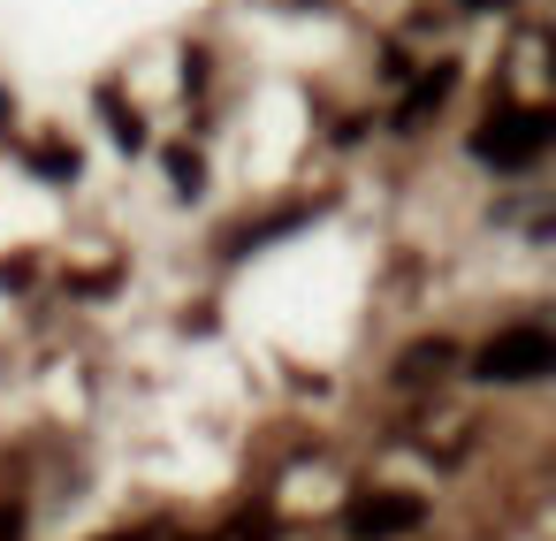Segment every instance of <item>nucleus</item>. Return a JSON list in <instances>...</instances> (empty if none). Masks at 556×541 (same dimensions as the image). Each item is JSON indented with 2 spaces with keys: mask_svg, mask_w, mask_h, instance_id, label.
I'll return each mask as SVG.
<instances>
[{
  "mask_svg": "<svg viewBox=\"0 0 556 541\" xmlns=\"http://www.w3.org/2000/svg\"><path fill=\"white\" fill-rule=\"evenodd\" d=\"M548 138H556V115H548V108H503L495 123L472 130V161L518 176V168H533V161L548 153Z\"/></svg>",
  "mask_w": 556,
  "mask_h": 541,
  "instance_id": "f257e3e1",
  "label": "nucleus"
},
{
  "mask_svg": "<svg viewBox=\"0 0 556 541\" xmlns=\"http://www.w3.org/2000/svg\"><path fill=\"white\" fill-rule=\"evenodd\" d=\"M472 374L480 381H541V374H556V336L548 328H503L480 343Z\"/></svg>",
  "mask_w": 556,
  "mask_h": 541,
  "instance_id": "f03ea898",
  "label": "nucleus"
},
{
  "mask_svg": "<svg viewBox=\"0 0 556 541\" xmlns=\"http://www.w3.org/2000/svg\"><path fill=\"white\" fill-rule=\"evenodd\" d=\"M427 526V503L404 495V488H381V495H358L343 511V533L351 541H396V533H419Z\"/></svg>",
  "mask_w": 556,
  "mask_h": 541,
  "instance_id": "7ed1b4c3",
  "label": "nucleus"
},
{
  "mask_svg": "<svg viewBox=\"0 0 556 541\" xmlns=\"http://www.w3.org/2000/svg\"><path fill=\"white\" fill-rule=\"evenodd\" d=\"M450 85H457V62H434V70H427V77L396 100V123H404V130H412V123H427V115L450 100Z\"/></svg>",
  "mask_w": 556,
  "mask_h": 541,
  "instance_id": "20e7f679",
  "label": "nucleus"
},
{
  "mask_svg": "<svg viewBox=\"0 0 556 541\" xmlns=\"http://www.w3.org/2000/svg\"><path fill=\"white\" fill-rule=\"evenodd\" d=\"M450 358H457V343H450V336H427V343H412V351H404L396 381H412V389H419V381H442V374H450Z\"/></svg>",
  "mask_w": 556,
  "mask_h": 541,
  "instance_id": "39448f33",
  "label": "nucleus"
},
{
  "mask_svg": "<svg viewBox=\"0 0 556 541\" xmlns=\"http://www.w3.org/2000/svg\"><path fill=\"white\" fill-rule=\"evenodd\" d=\"M31 168H39L47 184H70V176H77V146H39V153H31Z\"/></svg>",
  "mask_w": 556,
  "mask_h": 541,
  "instance_id": "423d86ee",
  "label": "nucleus"
},
{
  "mask_svg": "<svg viewBox=\"0 0 556 541\" xmlns=\"http://www.w3.org/2000/svg\"><path fill=\"white\" fill-rule=\"evenodd\" d=\"M168 184H176V191L191 199V191L206 184V168H199V153H184V146H176V153H168Z\"/></svg>",
  "mask_w": 556,
  "mask_h": 541,
  "instance_id": "0eeeda50",
  "label": "nucleus"
},
{
  "mask_svg": "<svg viewBox=\"0 0 556 541\" xmlns=\"http://www.w3.org/2000/svg\"><path fill=\"white\" fill-rule=\"evenodd\" d=\"M108 130H115V146H130V153L146 146V123H138V115H123L115 100H108Z\"/></svg>",
  "mask_w": 556,
  "mask_h": 541,
  "instance_id": "6e6552de",
  "label": "nucleus"
},
{
  "mask_svg": "<svg viewBox=\"0 0 556 541\" xmlns=\"http://www.w3.org/2000/svg\"><path fill=\"white\" fill-rule=\"evenodd\" d=\"M465 9H472V16H488V9H510V0H465Z\"/></svg>",
  "mask_w": 556,
  "mask_h": 541,
  "instance_id": "1a4fd4ad",
  "label": "nucleus"
},
{
  "mask_svg": "<svg viewBox=\"0 0 556 541\" xmlns=\"http://www.w3.org/2000/svg\"><path fill=\"white\" fill-rule=\"evenodd\" d=\"M0 541H16V511H0Z\"/></svg>",
  "mask_w": 556,
  "mask_h": 541,
  "instance_id": "9d476101",
  "label": "nucleus"
},
{
  "mask_svg": "<svg viewBox=\"0 0 556 541\" xmlns=\"http://www.w3.org/2000/svg\"><path fill=\"white\" fill-rule=\"evenodd\" d=\"M0 123H9V92H0Z\"/></svg>",
  "mask_w": 556,
  "mask_h": 541,
  "instance_id": "9b49d317",
  "label": "nucleus"
},
{
  "mask_svg": "<svg viewBox=\"0 0 556 541\" xmlns=\"http://www.w3.org/2000/svg\"><path fill=\"white\" fill-rule=\"evenodd\" d=\"M115 541H130V533H115Z\"/></svg>",
  "mask_w": 556,
  "mask_h": 541,
  "instance_id": "f8f14e48",
  "label": "nucleus"
},
{
  "mask_svg": "<svg viewBox=\"0 0 556 541\" xmlns=\"http://www.w3.org/2000/svg\"><path fill=\"white\" fill-rule=\"evenodd\" d=\"M191 541H199V533H191Z\"/></svg>",
  "mask_w": 556,
  "mask_h": 541,
  "instance_id": "ddd939ff",
  "label": "nucleus"
}]
</instances>
